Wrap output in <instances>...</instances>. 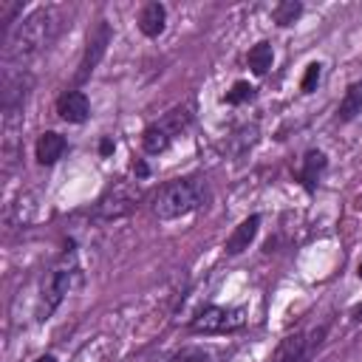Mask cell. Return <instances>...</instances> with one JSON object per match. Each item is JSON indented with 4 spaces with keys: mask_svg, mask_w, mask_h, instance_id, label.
I'll return each instance as SVG.
<instances>
[{
    "mask_svg": "<svg viewBox=\"0 0 362 362\" xmlns=\"http://www.w3.org/2000/svg\"><path fill=\"white\" fill-rule=\"evenodd\" d=\"M59 25H62L59 11L51 6L34 8L31 14L20 17L11 25L8 40H6V51H3V62H6L8 74L23 71V65H28L34 57H40L54 42V37L59 34Z\"/></svg>",
    "mask_w": 362,
    "mask_h": 362,
    "instance_id": "1",
    "label": "cell"
},
{
    "mask_svg": "<svg viewBox=\"0 0 362 362\" xmlns=\"http://www.w3.org/2000/svg\"><path fill=\"white\" fill-rule=\"evenodd\" d=\"M206 198H209V192H206L204 178H173L153 192L150 209L158 221H175V218H184V215L201 209L206 204Z\"/></svg>",
    "mask_w": 362,
    "mask_h": 362,
    "instance_id": "2",
    "label": "cell"
},
{
    "mask_svg": "<svg viewBox=\"0 0 362 362\" xmlns=\"http://www.w3.org/2000/svg\"><path fill=\"white\" fill-rule=\"evenodd\" d=\"M82 283V272L76 266V255L74 252H62L59 260L48 269L45 280H42V294H40V317H48L51 311H57L62 305V300Z\"/></svg>",
    "mask_w": 362,
    "mask_h": 362,
    "instance_id": "3",
    "label": "cell"
},
{
    "mask_svg": "<svg viewBox=\"0 0 362 362\" xmlns=\"http://www.w3.org/2000/svg\"><path fill=\"white\" fill-rule=\"evenodd\" d=\"M189 122H192V107H189V105H178V107L167 110L158 122H153V124L144 127V133H141V147H144V153H150V156L164 153V150L173 144V139L187 130Z\"/></svg>",
    "mask_w": 362,
    "mask_h": 362,
    "instance_id": "4",
    "label": "cell"
},
{
    "mask_svg": "<svg viewBox=\"0 0 362 362\" xmlns=\"http://www.w3.org/2000/svg\"><path fill=\"white\" fill-rule=\"evenodd\" d=\"M325 334H328V325H325V322L288 334V337L274 348L272 362H311V356H314V351L322 345Z\"/></svg>",
    "mask_w": 362,
    "mask_h": 362,
    "instance_id": "5",
    "label": "cell"
},
{
    "mask_svg": "<svg viewBox=\"0 0 362 362\" xmlns=\"http://www.w3.org/2000/svg\"><path fill=\"white\" fill-rule=\"evenodd\" d=\"M246 325L243 308H226V305H204L192 320L189 328L195 334H232Z\"/></svg>",
    "mask_w": 362,
    "mask_h": 362,
    "instance_id": "6",
    "label": "cell"
},
{
    "mask_svg": "<svg viewBox=\"0 0 362 362\" xmlns=\"http://www.w3.org/2000/svg\"><path fill=\"white\" fill-rule=\"evenodd\" d=\"M23 107L25 102H3V139H0V150H3V173H11V167L20 158V136H23Z\"/></svg>",
    "mask_w": 362,
    "mask_h": 362,
    "instance_id": "7",
    "label": "cell"
},
{
    "mask_svg": "<svg viewBox=\"0 0 362 362\" xmlns=\"http://www.w3.org/2000/svg\"><path fill=\"white\" fill-rule=\"evenodd\" d=\"M141 192L136 184H127V181H119L116 187H110L99 201H96V218H105V221H116V218H124L136 209Z\"/></svg>",
    "mask_w": 362,
    "mask_h": 362,
    "instance_id": "8",
    "label": "cell"
},
{
    "mask_svg": "<svg viewBox=\"0 0 362 362\" xmlns=\"http://www.w3.org/2000/svg\"><path fill=\"white\" fill-rule=\"evenodd\" d=\"M107 42H110V28H107V23H99L96 31L88 37V48H85V57H82V62H79V79H85V76L96 68V62L102 59Z\"/></svg>",
    "mask_w": 362,
    "mask_h": 362,
    "instance_id": "9",
    "label": "cell"
},
{
    "mask_svg": "<svg viewBox=\"0 0 362 362\" xmlns=\"http://www.w3.org/2000/svg\"><path fill=\"white\" fill-rule=\"evenodd\" d=\"M57 113L62 122H71V124H79L88 119L90 113V102L82 90H65L59 99H57Z\"/></svg>",
    "mask_w": 362,
    "mask_h": 362,
    "instance_id": "10",
    "label": "cell"
},
{
    "mask_svg": "<svg viewBox=\"0 0 362 362\" xmlns=\"http://www.w3.org/2000/svg\"><path fill=\"white\" fill-rule=\"evenodd\" d=\"M257 229H260V215H249V218H243V221L232 229V235L226 238V243H223L226 255H240V252H246L249 243L257 238Z\"/></svg>",
    "mask_w": 362,
    "mask_h": 362,
    "instance_id": "11",
    "label": "cell"
},
{
    "mask_svg": "<svg viewBox=\"0 0 362 362\" xmlns=\"http://www.w3.org/2000/svg\"><path fill=\"white\" fill-rule=\"evenodd\" d=\"M65 147H68V144H65V136H59L57 130H45V133L37 139V144H34V156H37L40 164H54V161L62 158Z\"/></svg>",
    "mask_w": 362,
    "mask_h": 362,
    "instance_id": "12",
    "label": "cell"
},
{
    "mask_svg": "<svg viewBox=\"0 0 362 362\" xmlns=\"http://www.w3.org/2000/svg\"><path fill=\"white\" fill-rule=\"evenodd\" d=\"M167 25V8L161 3H147L141 11H139V31L144 37H158Z\"/></svg>",
    "mask_w": 362,
    "mask_h": 362,
    "instance_id": "13",
    "label": "cell"
},
{
    "mask_svg": "<svg viewBox=\"0 0 362 362\" xmlns=\"http://www.w3.org/2000/svg\"><path fill=\"white\" fill-rule=\"evenodd\" d=\"M325 167H328V158H325L322 150H308V153L303 156L300 181L305 184V189H314V187H317V181H320V175H322Z\"/></svg>",
    "mask_w": 362,
    "mask_h": 362,
    "instance_id": "14",
    "label": "cell"
},
{
    "mask_svg": "<svg viewBox=\"0 0 362 362\" xmlns=\"http://www.w3.org/2000/svg\"><path fill=\"white\" fill-rule=\"evenodd\" d=\"M359 113H362V82H354V85H348V90H345V96H342V102L337 107V119L339 122H351Z\"/></svg>",
    "mask_w": 362,
    "mask_h": 362,
    "instance_id": "15",
    "label": "cell"
},
{
    "mask_svg": "<svg viewBox=\"0 0 362 362\" xmlns=\"http://www.w3.org/2000/svg\"><path fill=\"white\" fill-rule=\"evenodd\" d=\"M167 362H221V351H215L209 345H187V348L175 351Z\"/></svg>",
    "mask_w": 362,
    "mask_h": 362,
    "instance_id": "16",
    "label": "cell"
},
{
    "mask_svg": "<svg viewBox=\"0 0 362 362\" xmlns=\"http://www.w3.org/2000/svg\"><path fill=\"white\" fill-rule=\"evenodd\" d=\"M34 198L31 195H23V198H17L11 206H8V212H6V221L11 223V226H25V223H31L34 221Z\"/></svg>",
    "mask_w": 362,
    "mask_h": 362,
    "instance_id": "17",
    "label": "cell"
},
{
    "mask_svg": "<svg viewBox=\"0 0 362 362\" xmlns=\"http://www.w3.org/2000/svg\"><path fill=\"white\" fill-rule=\"evenodd\" d=\"M272 62H274V51H272L269 42L252 45V51H249V68H252L257 76H263V74L272 68Z\"/></svg>",
    "mask_w": 362,
    "mask_h": 362,
    "instance_id": "18",
    "label": "cell"
},
{
    "mask_svg": "<svg viewBox=\"0 0 362 362\" xmlns=\"http://www.w3.org/2000/svg\"><path fill=\"white\" fill-rule=\"evenodd\" d=\"M300 14H303V3H297V0H283L274 6V23L277 25H291Z\"/></svg>",
    "mask_w": 362,
    "mask_h": 362,
    "instance_id": "19",
    "label": "cell"
},
{
    "mask_svg": "<svg viewBox=\"0 0 362 362\" xmlns=\"http://www.w3.org/2000/svg\"><path fill=\"white\" fill-rule=\"evenodd\" d=\"M255 96V88L249 85V82H243V79H238L235 85H232V90H226V96H223V102H229V105H240V102H249Z\"/></svg>",
    "mask_w": 362,
    "mask_h": 362,
    "instance_id": "20",
    "label": "cell"
},
{
    "mask_svg": "<svg viewBox=\"0 0 362 362\" xmlns=\"http://www.w3.org/2000/svg\"><path fill=\"white\" fill-rule=\"evenodd\" d=\"M320 76H322V65H320V62H311V65L305 68V74H303V82H300V88H303V93H311V90L317 88V82H320Z\"/></svg>",
    "mask_w": 362,
    "mask_h": 362,
    "instance_id": "21",
    "label": "cell"
},
{
    "mask_svg": "<svg viewBox=\"0 0 362 362\" xmlns=\"http://www.w3.org/2000/svg\"><path fill=\"white\" fill-rule=\"evenodd\" d=\"M20 8H23V6H20V3H14V0H0V23H3V25H8V23L20 14Z\"/></svg>",
    "mask_w": 362,
    "mask_h": 362,
    "instance_id": "22",
    "label": "cell"
},
{
    "mask_svg": "<svg viewBox=\"0 0 362 362\" xmlns=\"http://www.w3.org/2000/svg\"><path fill=\"white\" fill-rule=\"evenodd\" d=\"M99 150H102V156H107V153L113 150V141H110V139H102V144H99Z\"/></svg>",
    "mask_w": 362,
    "mask_h": 362,
    "instance_id": "23",
    "label": "cell"
},
{
    "mask_svg": "<svg viewBox=\"0 0 362 362\" xmlns=\"http://www.w3.org/2000/svg\"><path fill=\"white\" fill-rule=\"evenodd\" d=\"M34 362H57V359H54V356H51V354H45V356H37V359H34Z\"/></svg>",
    "mask_w": 362,
    "mask_h": 362,
    "instance_id": "24",
    "label": "cell"
},
{
    "mask_svg": "<svg viewBox=\"0 0 362 362\" xmlns=\"http://www.w3.org/2000/svg\"><path fill=\"white\" fill-rule=\"evenodd\" d=\"M136 173L139 175H147V164H136Z\"/></svg>",
    "mask_w": 362,
    "mask_h": 362,
    "instance_id": "25",
    "label": "cell"
},
{
    "mask_svg": "<svg viewBox=\"0 0 362 362\" xmlns=\"http://www.w3.org/2000/svg\"><path fill=\"white\" fill-rule=\"evenodd\" d=\"M356 274H359V277H362V260H359V266H356Z\"/></svg>",
    "mask_w": 362,
    "mask_h": 362,
    "instance_id": "26",
    "label": "cell"
}]
</instances>
